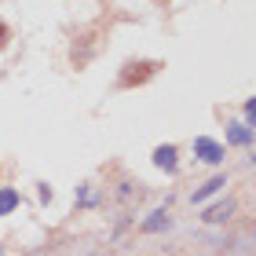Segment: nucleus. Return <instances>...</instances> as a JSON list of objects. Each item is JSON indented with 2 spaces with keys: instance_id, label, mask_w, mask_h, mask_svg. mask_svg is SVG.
<instances>
[{
  "instance_id": "9d476101",
  "label": "nucleus",
  "mask_w": 256,
  "mask_h": 256,
  "mask_svg": "<svg viewBox=\"0 0 256 256\" xmlns=\"http://www.w3.org/2000/svg\"><path fill=\"white\" fill-rule=\"evenodd\" d=\"M8 40H11V30L4 26V22H0V52H4V48H8Z\"/></svg>"
},
{
  "instance_id": "1a4fd4ad",
  "label": "nucleus",
  "mask_w": 256,
  "mask_h": 256,
  "mask_svg": "<svg viewBox=\"0 0 256 256\" xmlns=\"http://www.w3.org/2000/svg\"><path fill=\"white\" fill-rule=\"evenodd\" d=\"M246 118H249V124L256 128V99H249V102H246Z\"/></svg>"
},
{
  "instance_id": "f03ea898",
  "label": "nucleus",
  "mask_w": 256,
  "mask_h": 256,
  "mask_svg": "<svg viewBox=\"0 0 256 256\" xmlns=\"http://www.w3.org/2000/svg\"><path fill=\"white\" fill-rule=\"evenodd\" d=\"M194 154L198 158H202V161H208V165H216V161H224V146H220L216 143V139H198V143H194Z\"/></svg>"
},
{
  "instance_id": "39448f33",
  "label": "nucleus",
  "mask_w": 256,
  "mask_h": 256,
  "mask_svg": "<svg viewBox=\"0 0 256 256\" xmlns=\"http://www.w3.org/2000/svg\"><path fill=\"white\" fill-rule=\"evenodd\" d=\"M230 212H234V202H224V205L205 208V220H208V224H220V220H227Z\"/></svg>"
},
{
  "instance_id": "423d86ee",
  "label": "nucleus",
  "mask_w": 256,
  "mask_h": 256,
  "mask_svg": "<svg viewBox=\"0 0 256 256\" xmlns=\"http://www.w3.org/2000/svg\"><path fill=\"white\" fill-rule=\"evenodd\" d=\"M224 183H227L224 176H216V180H208V183H205V187H202V190H194V202H205V198H208V194H216L220 187H224Z\"/></svg>"
},
{
  "instance_id": "f257e3e1",
  "label": "nucleus",
  "mask_w": 256,
  "mask_h": 256,
  "mask_svg": "<svg viewBox=\"0 0 256 256\" xmlns=\"http://www.w3.org/2000/svg\"><path fill=\"white\" fill-rule=\"evenodd\" d=\"M158 70H161L158 62H128L124 74L118 77V84H121V88H136V84H143V80H150Z\"/></svg>"
},
{
  "instance_id": "0eeeda50",
  "label": "nucleus",
  "mask_w": 256,
  "mask_h": 256,
  "mask_svg": "<svg viewBox=\"0 0 256 256\" xmlns=\"http://www.w3.org/2000/svg\"><path fill=\"white\" fill-rule=\"evenodd\" d=\"M15 205H18V190H0V216L11 212Z\"/></svg>"
},
{
  "instance_id": "20e7f679",
  "label": "nucleus",
  "mask_w": 256,
  "mask_h": 256,
  "mask_svg": "<svg viewBox=\"0 0 256 256\" xmlns=\"http://www.w3.org/2000/svg\"><path fill=\"white\" fill-rule=\"evenodd\" d=\"M154 161H158L161 168L172 172V168H176V146H158V150H154Z\"/></svg>"
},
{
  "instance_id": "6e6552de",
  "label": "nucleus",
  "mask_w": 256,
  "mask_h": 256,
  "mask_svg": "<svg viewBox=\"0 0 256 256\" xmlns=\"http://www.w3.org/2000/svg\"><path fill=\"white\" fill-rule=\"evenodd\" d=\"M161 227H168V216L165 212H154V216L146 220V230H161Z\"/></svg>"
},
{
  "instance_id": "7ed1b4c3",
  "label": "nucleus",
  "mask_w": 256,
  "mask_h": 256,
  "mask_svg": "<svg viewBox=\"0 0 256 256\" xmlns=\"http://www.w3.org/2000/svg\"><path fill=\"white\" fill-rule=\"evenodd\" d=\"M227 139H230L234 146H249V143H252V128H249V124H230V128H227Z\"/></svg>"
}]
</instances>
